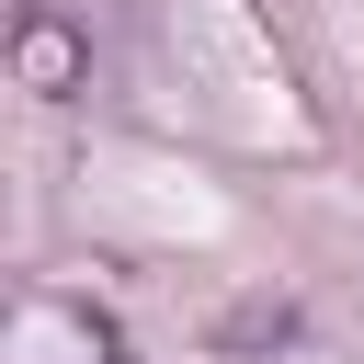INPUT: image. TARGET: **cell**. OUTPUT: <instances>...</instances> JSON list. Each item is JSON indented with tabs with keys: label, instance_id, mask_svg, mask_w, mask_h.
<instances>
[{
	"label": "cell",
	"instance_id": "6da1fadb",
	"mask_svg": "<svg viewBox=\"0 0 364 364\" xmlns=\"http://www.w3.org/2000/svg\"><path fill=\"white\" fill-rule=\"evenodd\" d=\"M23 80H34V91H68V80H80V57H68L57 23H23Z\"/></svg>",
	"mask_w": 364,
	"mask_h": 364
}]
</instances>
